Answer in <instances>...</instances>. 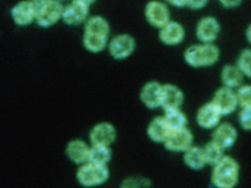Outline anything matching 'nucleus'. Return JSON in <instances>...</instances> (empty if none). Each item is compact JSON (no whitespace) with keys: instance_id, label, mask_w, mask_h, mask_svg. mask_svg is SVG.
Wrapping results in <instances>:
<instances>
[{"instance_id":"obj_1","label":"nucleus","mask_w":251,"mask_h":188,"mask_svg":"<svg viewBox=\"0 0 251 188\" xmlns=\"http://www.w3.org/2000/svg\"><path fill=\"white\" fill-rule=\"evenodd\" d=\"M239 181V164L229 156H224L213 171V183L217 188H233Z\"/></svg>"},{"instance_id":"obj_2","label":"nucleus","mask_w":251,"mask_h":188,"mask_svg":"<svg viewBox=\"0 0 251 188\" xmlns=\"http://www.w3.org/2000/svg\"><path fill=\"white\" fill-rule=\"evenodd\" d=\"M220 56L218 47L211 43L193 45L184 53V59L192 67H205L215 64Z\"/></svg>"},{"instance_id":"obj_3","label":"nucleus","mask_w":251,"mask_h":188,"mask_svg":"<svg viewBox=\"0 0 251 188\" xmlns=\"http://www.w3.org/2000/svg\"><path fill=\"white\" fill-rule=\"evenodd\" d=\"M31 2L36 7V21L40 26L50 27L62 18L64 7L57 0H40Z\"/></svg>"},{"instance_id":"obj_4","label":"nucleus","mask_w":251,"mask_h":188,"mask_svg":"<svg viewBox=\"0 0 251 188\" xmlns=\"http://www.w3.org/2000/svg\"><path fill=\"white\" fill-rule=\"evenodd\" d=\"M76 178L85 187L98 186L107 181L109 170L106 165H97L89 162L77 170Z\"/></svg>"},{"instance_id":"obj_5","label":"nucleus","mask_w":251,"mask_h":188,"mask_svg":"<svg viewBox=\"0 0 251 188\" xmlns=\"http://www.w3.org/2000/svg\"><path fill=\"white\" fill-rule=\"evenodd\" d=\"M193 139L192 132L186 128L172 130L164 141V145L172 152H185L192 146Z\"/></svg>"},{"instance_id":"obj_6","label":"nucleus","mask_w":251,"mask_h":188,"mask_svg":"<svg viewBox=\"0 0 251 188\" xmlns=\"http://www.w3.org/2000/svg\"><path fill=\"white\" fill-rule=\"evenodd\" d=\"M135 40L130 35H119L109 44V52L116 60L128 58L135 49Z\"/></svg>"},{"instance_id":"obj_7","label":"nucleus","mask_w":251,"mask_h":188,"mask_svg":"<svg viewBox=\"0 0 251 188\" xmlns=\"http://www.w3.org/2000/svg\"><path fill=\"white\" fill-rule=\"evenodd\" d=\"M213 104L219 110L221 115H228L232 113L239 105L237 94L232 91V89L226 87L219 89L216 92Z\"/></svg>"},{"instance_id":"obj_8","label":"nucleus","mask_w":251,"mask_h":188,"mask_svg":"<svg viewBox=\"0 0 251 188\" xmlns=\"http://www.w3.org/2000/svg\"><path fill=\"white\" fill-rule=\"evenodd\" d=\"M146 18L155 27H163L170 22V11L160 1H151L146 6Z\"/></svg>"},{"instance_id":"obj_9","label":"nucleus","mask_w":251,"mask_h":188,"mask_svg":"<svg viewBox=\"0 0 251 188\" xmlns=\"http://www.w3.org/2000/svg\"><path fill=\"white\" fill-rule=\"evenodd\" d=\"M116 138V131L112 124L108 122H100L90 132V140L93 145L109 146L114 142Z\"/></svg>"},{"instance_id":"obj_10","label":"nucleus","mask_w":251,"mask_h":188,"mask_svg":"<svg viewBox=\"0 0 251 188\" xmlns=\"http://www.w3.org/2000/svg\"><path fill=\"white\" fill-rule=\"evenodd\" d=\"M12 18L16 24L28 25L36 20V7L30 1H21L12 9Z\"/></svg>"},{"instance_id":"obj_11","label":"nucleus","mask_w":251,"mask_h":188,"mask_svg":"<svg viewBox=\"0 0 251 188\" xmlns=\"http://www.w3.org/2000/svg\"><path fill=\"white\" fill-rule=\"evenodd\" d=\"M220 33V24L214 17H205L197 25V37L203 43H211Z\"/></svg>"},{"instance_id":"obj_12","label":"nucleus","mask_w":251,"mask_h":188,"mask_svg":"<svg viewBox=\"0 0 251 188\" xmlns=\"http://www.w3.org/2000/svg\"><path fill=\"white\" fill-rule=\"evenodd\" d=\"M237 137V130H235L230 123L225 122L218 125L216 128L213 135V141L220 147H222L223 150H225V148H229L234 144Z\"/></svg>"},{"instance_id":"obj_13","label":"nucleus","mask_w":251,"mask_h":188,"mask_svg":"<svg viewBox=\"0 0 251 188\" xmlns=\"http://www.w3.org/2000/svg\"><path fill=\"white\" fill-rule=\"evenodd\" d=\"M183 103V93L175 85L162 86L161 106L166 111L179 109Z\"/></svg>"},{"instance_id":"obj_14","label":"nucleus","mask_w":251,"mask_h":188,"mask_svg":"<svg viewBox=\"0 0 251 188\" xmlns=\"http://www.w3.org/2000/svg\"><path fill=\"white\" fill-rule=\"evenodd\" d=\"M89 7L85 6L78 2H72L63 10L62 19L69 25L81 24L87 19Z\"/></svg>"},{"instance_id":"obj_15","label":"nucleus","mask_w":251,"mask_h":188,"mask_svg":"<svg viewBox=\"0 0 251 188\" xmlns=\"http://www.w3.org/2000/svg\"><path fill=\"white\" fill-rule=\"evenodd\" d=\"M221 113L213 103L202 106L197 113V122L203 129H213L217 127Z\"/></svg>"},{"instance_id":"obj_16","label":"nucleus","mask_w":251,"mask_h":188,"mask_svg":"<svg viewBox=\"0 0 251 188\" xmlns=\"http://www.w3.org/2000/svg\"><path fill=\"white\" fill-rule=\"evenodd\" d=\"M160 40L167 45H177L183 40L184 29L178 22L170 21L166 25L160 28Z\"/></svg>"},{"instance_id":"obj_17","label":"nucleus","mask_w":251,"mask_h":188,"mask_svg":"<svg viewBox=\"0 0 251 188\" xmlns=\"http://www.w3.org/2000/svg\"><path fill=\"white\" fill-rule=\"evenodd\" d=\"M162 86L156 82H150L145 85L141 90L140 98L148 108H157L161 106Z\"/></svg>"},{"instance_id":"obj_18","label":"nucleus","mask_w":251,"mask_h":188,"mask_svg":"<svg viewBox=\"0 0 251 188\" xmlns=\"http://www.w3.org/2000/svg\"><path fill=\"white\" fill-rule=\"evenodd\" d=\"M171 128L164 117H156L149 124L148 135L156 142H164L171 133Z\"/></svg>"},{"instance_id":"obj_19","label":"nucleus","mask_w":251,"mask_h":188,"mask_svg":"<svg viewBox=\"0 0 251 188\" xmlns=\"http://www.w3.org/2000/svg\"><path fill=\"white\" fill-rule=\"evenodd\" d=\"M90 148L82 140H74L69 142L66 148L67 156L75 163H84L88 161Z\"/></svg>"},{"instance_id":"obj_20","label":"nucleus","mask_w":251,"mask_h":188,"mask_svg":"<svg viewBox=\"0 0 251 188\" xmlns=\"http://www.w3.org/2000/svg\"><path fill=\"white\" fill-rule=\"evenodd\" d=\"M110 33V27L106 19L100 16H96L87 20L85 25L84 35L93 36V37H101L108 38Z\"/></svg>"},{"instance_id":"obj_21","label":"nucleus","mask_w":251,"mask_h":188,"mask_svg":"<svg viewBox=\"0 0 251 188\" xmlns=\"http://www.w3.org/2000/svg\"><path fill=\"white\" fill-rule=\"evenodd\" d=\"M184 161L187 166L193 169H201L206 164L205 157H204L203 148L198 146H191L187 148L184 154Z\"/></svg>"},{"instance_id":"obj_22","label":"nucleus","mask_w":251,"mask_h":188,"mask_svg":"<svg viewBox=\"0 0 251 188\" xmlns=\"http://www.w3.org/2000/svg\"><path fill=\"white\" fill-rule=\"evenodd\" d=\"M221 76L225 87L229 89L238 87V86L242 84L243 81V73L241 72V70L238 68V66H225Z\"/></svg>"},{"instance_id":"obj_23","label":"nucleus","mask_w":251,"mask_h":188,"mask_svg":"<svg viewBox=\"0 0 251 188\" xmlns=\"http://www.w3.org/2000/svg\"><path fill=\"white\" fill-rule=\"evenodd\" d=\"M111 159V151L109 146L93 145L89 151L88 161L97 165H106Z\"/></svg>"},{"instance_id":"obj_24","label":"nucleus","mask_w":251,"mask_h":188,"mask_svg":"<svg viewBox=\"0 0 251 188\" xmlns=\"http://www.w3.org/2000/svg\"><path fill=\"white\" fill-rule=\"evenodd\" d=\"M164 119H166L167 123L171 130H178L186 128L187 118L183 112L180 111V109L170 110V111H166V115H164Z\"/></svg>"},{"instance_id":"obj_25","label":"nucleus","mask_w":251,"mask_h":188,"mask_svg":"<svg viewBox=\"0 0 251 188\" xmlns=\"http://www.w3.org/2000/svg\"><path fill=\"white\" fill-rule=\"evenodd\" d=\"M203 153L204 157H205L206 163L213 164V165H216V164L224 157L223 148L220 147L216 142H214V141H211V142L204 146Z\"/></svg>"},{"instance_id":"obj_26","label":"nucleus","mask_w":251,"mask_h":188,"mask_svg":"<svg viewBox=\"0 0 251 188\" xmlns=\"http://www.w3.org/2000/svg\"><path fill=\"white\" fill-rule=\"evenodd\" d=\"M108 38H101V37H93L84 35V46L91 52H100L104 50L107 45Z\"/></svg>"},{"instance_id":"obj_27","label":"nucleus","mask_w":251,"mask_h":188,"mask_svg":"<svg viewBox=\"0 0 251 188\" xmlns=\"http://www.w3.org/2000/svg\"><path fill=\"white\" fill-rule=\"evenodd\" d=\"M238 68L243 75L251 77V50H244L238 59Z\"/></svg>"},{"instance_id":"obj_28","label":"nucleus","mask_w":251,"mask_h":188,"mask_svg":"<svg viewBox=\"0 0 251 188\" xmlns=\"http://www.w3.org/2000/svg\"><path fill=\"white\" fill-rule=\"evenodd\" d=\"M237 94L238 103L242 108L251 107V86L244 85L239 88Z\"/></svg>"},{"instance_id":"obj_29","label":"nucleus","mask_w":251,"mask_h":188,"mask_svg":"<svg viewBox=\"0 0 251 188\" xmlns=\"http://www.w3.org/2000/svg\"><path fill=\"white\" fill-rule=\"evenodd\" d=\"M239 120L243 129L247 131L251 130V107H245L242 109L239 115Z\"/></svg>"},{"instance_id":"obj_30","label":"nucleus","mask_w":251,"mask_h":188,"mask_svg":"<svg viewBox=\"0 0 251 188\" xmlns=\"http://www.w3.org/2000/svg\"><path fill=\"white\" fill-rule=\"evenodd\" d=\"M143 180H137V179H128L126 180L123 184L122 188H144L146 184Z\"/></svg>"},{"instance_id":"obj_31","label":"nucleus","mask_w":251,"mask_h":188,"mask_svg":"<svg viewBox=\"0 0 251 188\" xmlns=\"http://www.w3.org/2000/svg\"><path fill=\"white\" fill-rule=\"evenodd\" d=\"M207 3V0H186V5L193 10H199Z\"/></svg>"},{"instance_id":"obj_32","label":"nucleus","mask_w":251,"mask_h":188,"mask_svg":"<svg viewBox=\"0 0 251 188\" xmlns=\"http://www.w3.org/2000/svg\"><path fill=\"white\" fill-rule=\"evenodd\" d=\"M242 0H220V2H221L225 7H234V6H238L241 3Z\"/></svg>"},{"instance_id":"obj_33","label":"nucleus","mask_w":251,"mask_h":188,"mask_svg":"<svg viewBox=\"0 0 251 188\" xmlns=\"http://www.w3.org/2000/svg\"><path fill=\"white\" fill-rule=\"evenodd\" d=\"M168 2L175 6H183L186 5V0H168Z\"/></svg>"},{"instance_id":"obj_34","label":"nucleus","mask_w":251,"mask_h":188,"mask_svg":"<svg viewBox=\"0 0 251 188\" xmlns=\"http://www.w3.org/2000/svg\"><path fill=\"white\" fill-rule=\"evenodd\" d=\"M74 1L78 2V3H81V4L85 5V6L89 7L91 4H93L94 2H96V0H74Z\"/></svg>"},{"instance_id":"obj_35","label":"nucleus","mask_w":251,"mask_h":188,"mask_svg":"<svg viewBox=\"0 0 251 188\" xmlns=\"http://www.w3.org/2000/svg\"><path fill=\"white\" fill-rule=\"evenodd\" d=\"M246 36H247L248 41L251 43V25L248 27V29H247V31H246Z\"/></svg>"}]
</instances>
